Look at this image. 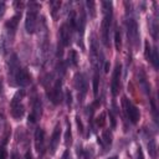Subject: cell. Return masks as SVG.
Returning a JSON list of instances; mask_svg holds the SVG:
<instances>
[{
	"instance_id": "2",
	"label": "cell",
	"mask_w": 159,
	"mask_h": 159,
	"mask_svg": "<svg viewBox=\"0 0 159 159\" xmlns=\"http://www.w3.org/2000/svg\"><path fill=\"white\" fill-rule=\"evenodd\" d=\"M39 7H40V5L37 2H30L29 4V10H27L26 19H25V29H26L27 34H34L36 30Z\"/></svg>"
},
{
	"instance_id": "17",
	"label": "cell",
	"mask_w": 159,
	"mask_h": 159,
	"mask_svg": "<svg viewBox=\"0 0 159 159\" xmlns=\"http://www.w3.org/2000/svg\"><path fill=\"white\" fill-rule=\"evenodd\" d=\"M9 46H10V37L7 36L6 32H4L1 36H0V55H6L7 50H9Z\"/></svg>"
},
{
	"instance_id": "34",
	"label": "cell",
	"mask_w": 159,
	"mask_h": 159,
	"mask_svg": "<svg viewBox=\"0 0 159 159\" xmlns=\"http://www.w3.org/2000/svg\"><path fill=\"white\" fill-rule=\"evenodd\" d=\"M76 123H77V127H78V133H83V125H82V122H81V118L80 117H76Z\"/></svg>"
},
{
	"instance_id": "11",
	"label": "cell",
	"mask_w": 159,
	"mask_h": 159,
	"mask_svg": "<svg viewBox=\"0 0 159 159\" xmlns=\"http://www.w3.org/2000/svg\"><path fill=\"white\" fill-rule=\"evenodd\" d=\"M35 148L39 155H42L45 152V132L42 128H36L35 130Z\"/></svg>"
},
{
	"instance_id": "8",
	"label": "cell",
	"mask_w": 159,
	"mask_h": 159,
	"mask_svg": "<svg viewBox=\"0 0 159 159\" xmlns=\"http://www.w3.org/2000/svg\"><path fill=\"white\" fill-rule=\"evenodd\" d=\"M84 26H86V12H84V9L82 5H80V15L77 17V25H76V29L78 30V34H80V40H78V45H81V48L83 50V34H84Z\"/></svg>"
},
{
	"instance_id": "27",
	"label": "cell",
	"mask_w": 159,
	"mask_h": 159,
	"mask_svg": "<svg viewBox=\"0 0 159 159\" xmlns=\"http://www.w3.org/2000/svg\"><path fill=\"white\" fill-rule=\"evenodd\" d=\"M98 88H99V75L98 72H94L93 76V96L97 97L98 94Z\"/></svg>"
},
{
	"instance_id": "10",
	"label": "cell",
	"mask_w": 159,
	"mask_h": 159,
	"mask_svg": "<svg viewBox=\"0 0 159 159\" xmlns=\"http://www.w3.org/2000/svg\"><path fill=\"white\" fill-rule=\"evenodd\" d=\"M19 68H20V66H19L17 55L12 53L9 60V81L11 84H15V76H16V72Z\"/></svg>"
},
{
	"instance_id": "24",
	"label": "cell",
	"mask_w": 159,
	"mask_h": 159,
	"mask_svg": "<svg viewBox=\"0 0 159 159\" xmlns=\"http://www.w3.org/2000/svg\"><path fill=\"white\" fill-rule=\"evenodd\" d=\"M72 142V133H71V125L68 120H66V133H65V144L68 147Z\"/></svg>"
},
{
	"instance_id": "18",
	"label": "cell",
	"mask_w": 159,
	"mask_h": 159,
	"mask_svg": "<svg viewBox=\"0 0 159 159\" xmlns=\"http://www.w3.org/2000/svg\"><path fill=\"white\" fill-rule=\"evenodd\" d=\"M25 113V108L21 103H15V104H11V116L15 118V119H20L22 118Z\"/></svg>"
},
{
	"instance_id": "13",
	"label": "cell",
	"mask_w": 159,
	"mask_h": 159,
	"mask_svg": "<svg viewBox=\"0 0 159 159\" xmlns=\"http://www.w3.org/2000/svg\"><path fill=\"white\" fill-rule=\"evenodd\" d=\"M41 114H42V103L39 98H36L32 106V111L29 116V123H36L40 119Z\"/></svg>"
},
{
	"instance_id": "39",
	"label": "cell",
	"mask_w": 159,
	"mask_h": 159,
	"mask_svg": "<svg viewBox=\"0 0 159 159\" xmlns=\"http://www.w3.org/2000/svg\"><path fill=\"white\" fill-rule=\"evenodd\" d=\"M14 5L16 6V9H17V10H20V9H22V6H24V2H21V1H16Z\"/></svg>"
},
{
	"instance_id": "4",
	"label": "cell",
	"mask_w": 159,
	"mask_h": 159,
	"mask_svg": "<svg viewBox=\"0 0 159 159\" xmlns=\"http://www.w3.org/2000/svg\"><path fill=\"white\" fill-rule=\"evenodd\" d=\"M125 26H127V35H128L129 42L134 47H137L138 46V42H139V30H138V25H137L135 20L132 19V17H129L125 21Z\"/></svg>"
},
{
	"instance_id": "21",
	"label": "cell",
	"mask_w": 159,
	"mask_h": 159,
	"mask_svg": "<svg viewBox=\"0 0 159 159\" xmlns=\"http://www.w3.org/2000/svg\"><path fill=\"white\" fill-rule=\"evenodd\" d=\"M139 84H140V87L144 89V92L149 94L150 87H149V84H148V82H147V77H145V75H144L143 71H139Z\"/></svg>"
},
{
	"instance_id": "43",
	"label": "cell",
	"mask_w": 159,
	"mask_h": 159,
	"mask_svg": "<svg viewBox=\"0 0 159 159\" xmlns=\"http://www.w3.org/2000/svg\"><path fill=\"white\" fill-rule=\"evenodd\" d=\"M61 159H71V158H70V154H68V152H67V150L63 153V155H62V158H61Z\"/></svg>"
},
{
	"instance_id": "12",
	"label": "cell",
	"mask_w": 159,
	"mask_h": 159,
	"mask_svg": "<svg viewBox=\"0 0 159 159\" xmlns=\"http://www.w3.org/2000/svg\"><path fill=\"white\" fill-rule=\"evenodd\" d=\"M21 17V12H17L16 15H14L10 20L6 21L5 24V30H6V34L10 39L14 37L15 32H16V29H17V25H19V20Z\"/></svg>"
},
{
	"instance_id": "6",
	"label": "cell",
	"mask_w": 159,
	"mask_h": 159,
	"mask_svg": "<svg viewBox=\"0 0 159 159\" xmlns=\"http://www.w3.org/2000/svg\"><path fill=\"white\" fill-rule=\"evenodd\" d=\"M75 86L78 91V102H82L84 99V96L87 93V80L82 73H76L75 76Z\"/></svg>"
},
{
	"instance_id": "40",
	"label": "cell",
	"mask_w": 159,
	"mask_h": 159,
	"mask_svg": "<svg viewBox=\"0 0 159 159\" xmlns=\"http://www.w3.org/2000/svg\"><path fill=\"white\" fill-rule=\"evenodd\" d=\"M25 159H32V154H31L30 150L26 152V154H25Z\"/></svg>"
},
{
	"instance_id": "38",
	"label": "cell",
	"mask_w": 159,
	"mask_h": 159,
	"mask_svg": "<svg viewBox=\"0 0 159 159\" xmlns=\"http://www.w3.org/2000/svg\"><path fill=\"white\" fill-rule=\"evenodd\" d=\"M153 37L157 39V21L153 22Z\"/></svg>"
},
{
	"instance_id": "31",
	"label": "cell",
	"mask_w": 159,
	"mask_h": 159,
	"mask_svg": "<svg viewBox=\"0 0 159 159\" xmlns=\"http://www.w3.org/2000/svg\"><path fill=\"white\" fill-rule=\"evenodd\" d=\"M150 53H152V47H150V45H149V41L147 40L145 42H144V56H145V58L149 61V58H150Z\"/></svg>"
},
{
	"instance_id": "44",
	"label": "cell",
	"mask_w": 159,
	"mask_h": 159,
	"mask_svg": "<svg viewBox=\"0 0 159 159\" xmlns=\"http://www.w3.org/2000/svg\"><path fill=\"white\" fill-rule=\"evenodd\" d=\"M109 159H117V157H112V158H109Z\"/></svg>"
},
{
	"instance_id": "42",
	"label": "cell",
	"mask_w": 159,
	"mask_h": 159,
	"mask_svg": "<svg viewBox=\"0 0 159 159\" xmlns=\"http://www.w3.org/2000/svg\"><path fill=\"white\" fill-rule=\"evenodd\" d=\"M138 159H143V152H142L140 147L138 148Z\"/></svg>"
},
{
	"instance_id": "22",
	"label": "cell",
	"mask_w": 159,
	"mask_h": 159,
	"mask_svg": "<svg viewBox=\"0 0 159 159\" xmlns=\"http://www.w3.org/2000/svg\"><path fill=\"white\" fill-rule=\"evenodd\" d=\"M149 61L152 62V65H153V67H154L155 70L159 68V55H158V48H157V47H154V48L152 50Z\"/></svg>"
},
{
	"instance_id": "14",
	"label": "cell",
	"mask_w": 159,
	"mask_h": 159,
	"mask_svg": "<svg viewBox=\"0 0 159 159\" xmlns=\"http://www.w3.org/2000/svg\"><path fill=\"white\" fill-rule=\"evenodd\" d=\"M29 83H30V75H29L27 70L20 67L15 76V84L24 87V86H27Z\"/></svg>"
},
{
	"instance_id": "37",
	"label": "cell",
	"mask_w": 159,
	"mask_h": 159,
	"mask_svg": "<svg viewBox=\"0 0 159 159\" xmlns=\"http://www.w3.org/2000/svg\"><path fill=\"white\" fill-rule=\"evenodd\" d=\"M4 12H5V4L4 2H0V19L2 17Z\"/></svg>"
},
{
	"instance_id": "3",
	"label": "cell",
	"mask_w": 159,
	"mask_h": 159,
	"mask_svg": "<svg viewBox=\"0 0 159 159\" xmlns=\"http://www.w3.org/2000/svg\"><path fill=\"white\" fill-rule=\"evenodd\" d=\"M122 106H123V109L127 114V117L129 118V120L133 123V124H137L139 118H140V113H139V109L137 106H134L127 97H123L122 98Z\"/></svg>"
},
{
	"instance_id": "16",
	"label": "cell",
	"mask_w": 159,
	"mask_h": 159,
	"mask_svg": "<svg viewBox=\"0 0 159 159\" xmlns=\"http://www.w3.org/2000/svg\"><path fill=\"white\" fill-rule=\"evenodd\" d=\"M60 137H61V127H60V124H56V127L53 128L51 139H50V153L51 154H55L57 145L60 143Z\"/></svg>"
},
{
	"instance_id": "1",
	"label": "cell",
	"mask_w": 159,
	"mask_h": 159,
	"mask_svg": "<svg viewBox=\"0 0 159 159\" xmlns=\"http://www.w3.org/2000/svg\"><path fill=\"white\" fill-rule=\"evenodd\" d=\"M102 7H103V20H102V25H101L102 41H103L104 46H108L109 31H111L112 19H113V6H112L111 1H103Z\"/></svg>"
},
{
	"instance_id": "25",
	"label": "cell",
	"mask_w": 159,
	"mask_h": 159,
	"mask_svg": "<svg viewBox=\"0 0 159 159\" xmlns=\"http://www.w3.org/2000/svg\"><path fill=\"white\" fill-rule=\"evenodd\" d=\"M24 97H25V91H24V89H19V91L15 93V96L12 97L11 104H15V103H21V101L24 99Z\"/></svg>"
},
{
	"instance_id": "45",
	"label": "cell",
	"mask_w": 159,
	"mask_h": 159,
	"mask_svg": "<svg viewBox=\"0 0 159 159\" xmlns=\"http://www.w3.org/2000/svg\"><path fill=\"white\" fill-rule=\"evenodd\" d=\"M1 88H2V87H1V82H0V92H1Z\"/></svg>"
},
{
	"instance_id": "7",
	"label": "cell",
	"mask_w": 159,
	"mask_h": 159,
	"mask_svg": "<svg viewBox=\"0 0 159 159\" xmlns=\"http://www.w3.org/2000/svg\"><path fill=\"white\" fill-rule=\"evenodd\" d=\"M120 73H122V66L120 63H117L113 73H112V81H111V89H112V94L113 97H116L119 92V87H120Z\"/></svg>"
},
{
	"instance_id": "20",
	"label": "cell",
	"mask_w": 159,
	"mask_h": 159,
	"mask_svg": "<svg viewBox=\"0 0 159 159\" xmlns=\"http://www.w3.org/2000/svg\"><path fill=\"white\" fill-rule=\"evenodd\" d=\"M148 153L150 155L152 159H157L158 158V149H157V142L154 139L149 140L148 143Z\"/></svg>"
},
{
	"instance_id": "36",
	"label": "cell",
	"mask_w": 159,
	"mask_h": 159,
	"mask_svg": "<svg viewBox=\"0 0 159 159\" xmlns=\"http://www.w3.org/2000/svg\"><path fill=\"white\" fill-rule=\"evenodd\" d=\"M109 119H111V123H112V128H114L116 127V119H114V116L111 111H109Z\"/></svg>"
},
{
	"instance_id": "32",
	"label": "cell",
	"mask_w": 159,
	"mask_h": 159,
	"mask_svg": "<svg viewBox=\"0 0 159 159\" xmlns=\"http://www.w3.org/2000/svg\"><path fill=\"white\" fill-rule=\"evenodd\" d=\"M7 158V150L5 148V143L0 147V159H6Z\"/></svg>"
},
{
	"instance_id": "9",
	"label": "cell",
	"mask_w": 159,
	"mask_h": 159,
	"mask_svg": "<svg viewBox=\"0 0 159 159\" xmlns=\"http://www.w3.org/2000/svg\"><path fill=\"white\" fill-rule=\"evenodd\" d=\"M61 88H62V80L58 78V80L55 82L53 87H52V88L50 89V92H48V98L51 99V102H52L53 104H58V103L61 102V97H62V91H61Z\"/></svg>"
},
{
	"instance_id": "33",
	"label": "cell",
	"mask_w": 159,
	"mask_h": 159,
	"mask_svg": "<svg viewBox=\"0 0 159 159\" xmlns=\"http://www.w3.org/2000/svg\"><path fill=\"white\" fill-rule=\"evenodd\" d=\"M94 155H93V149L92 148H88L86 149V153H84V159H93Z\"/></svg>"
},
{
	"instance_id": "26",
	"label": "cell",
	"mask_w": 159,
	"mask_h": 159,
	"mask_svg": "<svg viewBox=\"0 0 159 159\" xmlns=\"http://www.w3.org/2000/svg\"><path fill=\"white\" fill-rule=\"evenodd\" d=\"M51 5V12H52V17L56 19L57 17V12L60 11V7H61V1H51L50 2Z\"/></svg>"
},
{
	"instance_id": "19",
	"label": "cell",
	"mask_w": 159,
	"mask_h": 159,
	"mask_svg": "<svg viewBox=\"0 0 159 159\" xmlns=\"http://www.w3.org/2000/svg\"><path fill=\"white\" fill-rule=\"evenodd\" d=\"M101 143L104 145V148H109L112 145V133L108 129H104L102 132V137H101Z\"/></svg>"
},
{
	"instance_id": "35",
	"label": "cell",
	"mask_w": 159,
	"mask_h": 159,
	"mask_svg": "<svg viewBox=\"0 0 159 159\" xmlns=\"http://www.w3.org/2000/svg\"><path fill=\"white\" fill-rule=\"evenodd\" d=\"M66 98H67V106L71 107V104H72V96H71V92L70 91L66 92Z\"/></svg>"
},
{
	"instance_id": "29",
	"label": "cell",
	"mask_w": 159,
	"mask_h": 159,
	"mask_svg": "<svg viewBox=\"0 0 159 159\" xmlns=\"http://www.w3.org/2000/svg\"><path fill=\"white\" fill-rule=\"evenodd\" d=\"M96 124H97L98 127H104V124H106V113H104V112H102V113L97 117Z\"/></svg>"
},
{
	"instance_id": "23",
	"label": "cell",
	"mask_w": 159,
	"mask_h": 159,
	"mask_svg": "<svg viewBox=\"0 0 159 159\" xmlns=\"http://www.w3.org/2000/svg\"><path fill=\"white\" fill-rule=\"evenodd\" d=\"M114 46L117 51H120L122 48V36H120V30L117 29L114 32Z\"/></svg>"
},
{
	"instance_id": "5",
	"label": "cell",
	"mask_w": 159,
	"mask_h": 159,
	"mask_svg": "<svg viewBox=\"0 0 159 159\" xmlns=\"http://www.w3.org/2000/svg\"><path fill=\"white\" fill-rule=\"evenodd\" d=\"M89 57H91V62H92V66H93L94 72H98V66H99V48H98V43H97V40H96V36L94 35L91 36Z\"/></svg>"
},
{
	"instance_id": "30",
	"label": "cell",
	"mask_w": 159,
	"mask_h": 159,
	"mask_svg": "<svg viewBox=\"0 0 159 159\" xmlns=\"http://www.w3.org/2000/svg\"><path fill=\"white\" fill-rule=\"evenodd\" d=\"M86 5H87V9H88V11H89V15H91V17L93 19L94 16H96V10H94V1H87L86 2Z\"/></svg>"
},
{
	"instance_id": "28",
	"label": "cell",
	"mask_w": 159,
	"mask_h": 159,
	"mask_svg": "<svg viewBox=\"0 0 159 159\" xmlns=\"http://www.w3.org/2000/svg\"><path fill=\"white\" fill-rule=\"evenodd\" d=\"M68 60L71 61V63H72L73 66H77V65H78V53H77L76 50H71V51H70Z\"/></svg>"
},
{
	"instance_id": "41",
	"label": "cell",
	"mask_w": 159,
	"mask_h": 159,
	"mask_svg": "<svg viewBox=\"0 0 159 159\" xmlns=\"http://www.w3.org/2000/svg\"><path fill=\"white\" fill-rule=\"evenodd\" d=\"M108 71H109V62L107 61V62H104V72L107 73Z\"/></svg>"
},
{
	"instance_id": "15",
	"label": "cell",
	"mask_w": 159,
	"mask_h": 159,
	"mask_svg": "<svg viewBox=\"0 0 159 159\" xmlns=\"http://www.w3.org/2000/svg\"><path fill=\"white\" fill-rule=\"evenodd\" d=\"M63 47H67L71 42V30L68 29L67 24H62L60 27V41H58Z\"/></svg>"
}]
</instances>
